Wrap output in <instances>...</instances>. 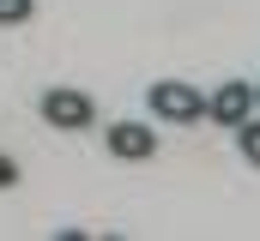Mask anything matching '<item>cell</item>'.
Wrapping results in <instances>:
<instances>
[{
	"label": "cell",
	"mask_w": 260,
	"mask_h": 241,
	"mask_svg": "<svg viewBox=\"0 0 260 241\" xmlns=\"http://www.w3.org/2000/svg\"><path fill=\"white\" fill-rule=\"evenodd\" d=\"M145 103H151V115L164 120V127H200V120L212 115V97L194 91V85H182V78H157L145 91Z\"/></svg>",
	"instance_id": "cell-1"
},
{
	"label": "cell",
	"mask_w": 260,
	"mask_h": 241,
	"mask_svg": "<svg viewBox=\"0 0 260 241\" xmlns=\"http://www.w3.org/2000/svg\"><path fill=\"white\" fill-rule=\"evenodd\" d=\"M260 115V85L254 78H224L212 91V127H242Z\"/></svg>",
	"instance_id": "cell-2"
},
{
	"label": "cell",
	"mask_w": 260,
	"mask_h": 241,
	"mask_svg": "<svg viewBox=\"0 0 260 241\" xmlns=\"http://www.w3.org/2000/svg\"><path fill=\"white\" fill-rule=\"evenodd\" d=\"M43 120L49 127H61V133H85L91 120H97V109H91V97L85 91H67V85H55V91H43Z\"/></svg>",
	"instance_id": "cell-3"
},
{
	"label": "cell",
	"mask_w": 260,
	"mask_h": 241,
	"mask_svg": "<svg viewBox=\"0 0 260 241\" xmlns=\"http://www.w3.org/2000/svg\"><path fill=\"white\" fill-rule=\"evenodd\" d=\"M103 139H109V157H121V163H145L157 151V127H145V120H115Z\"/></svg>",
	"instance_id": "cell-4"
},
{
	"label": "cell",
	"mask_w": 260,
	"mask_h": 241,
	"mask_svg": "<svg viewBox=\"0 0 260 241\" xmlns=\"http://www.w3.org/2000/svg\"><path fill=\"white\" fill-rule=\"evenodd\" d=\"M236 145H242V157H248V163H254V169H260V115H254V120H242V127H236Z\"/></svg>",
	"instance_id": "cell-5"
},
{
	"label": "cell",
	"mask_w": 260,
	"mask_h": 241,
	"mask_svg": "<svg viewBox=\"0 0 260 241\" xmlns=\"http://www.w3.org/2000/svg\"><path fill=\"white\" fill-rule=\"evenodd\" d=\"M30 18V0H0V24H24Z\"/></svg>",
	"instance_id": "cell-6"
}]
</instances>
